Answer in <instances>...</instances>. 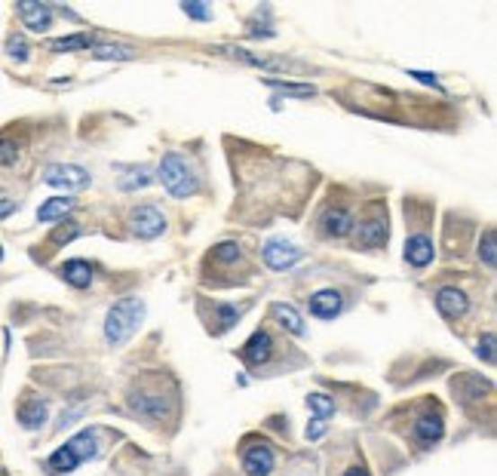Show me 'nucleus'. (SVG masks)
<instances>
[{
  "label": "nucleus",
  "mask_w": 497,
  "mask_h": 476,
  "mask_svg": "<svg viewBox=\"0 0 497 476\" xmlns=\"http://www.w3.org/2000/svg\"><path fill=\"white\" fill-rule=\"evenodd\" d=\"M99 452H102L99 430L86 427V430H80V434H74L65 445H58L53 455L47 458V464H43V467H47L53 476H68V473L77 471L80 464L99 458Z\"/></svg>",
  "instance_id": "obj_1"
},
{
  "label": "nucleus",
  "mask_w": 497,
  "mask_h": 476,
  "mask_svg": "<svg viewBox=\"0 0 497 476\" xmlns=\"http://www.w3.org/2000/svg\"><path fill=\"white\" fill-rule=\"evenodd\" d=\"M145 319V301L136 295H126V299L114 301L105 317V341L111 347H123L126 341L138 332Z\"/></svg>",
  "instance_id": "obj_2"
},
{
  "label": "nucleus",
  "mask_w": 497,
  "mask_h": 476,
  "mask_svg": "<svg viewBox=\"0 0 497 476\" xmlns=\"http://www.w3.org/2000/svg\"><path fill=\"white\" fill-rule=\"evenodd\" d=\"M390 240V221H387V206L381 200L366 206V212L353 221V249H381Z\"/></svg>",
  "instance_id": "obj_3"
},
{
  "label": "nucleus",
  "mask_w": 497,
  "mask_h": 476,
  "mask_svg": "<svg viewBox=\"0 0 497 476\" xmlns=\"http://www.w3.org/2000/svg\"><path fill=\"white\" fill-rule=\"evenodd\" d=\"M157 178L163 182V188L169 191V197H175V200H188V197H194V194H197V188H200L197 173L188 166V160L178 157V154H173V151L163 154Z\"/></svg>",
  "instance_id": "obj_4"
},
{
  "label": "nucleus",
  "mask_w": 497,
  "mask_h": 476,
  "mask_svg": "<svg viewBox=\"0 0 497 476\" xmlns=\"http://www.w3.org/2000/svg\"><path fill=\"white\" fill-rule=\"evenodd\" d=\"M126 406H129V412L136 418H142L147 424H160L173 415V400L160 388H132L126 393Z\"/></svg>",
  "instance_id": "obj_5"
},
{
  "label": "nucleus",
  "mask_w": 497,
  "mask_h": 476,
  "mask_svg": "<svg viewBox=\"0 0 497 476\" xmlns=\"http://www.w3.org/2000/svg\"><path fill=\"white\" fill-rule=\"evenodd\" d=\"M442 436H445V412L439 403L427 400L412 421V443L418 445L421 452H430L442 443Z\"/></svg>",
  "instance_id": "obj_6"
},
{
  "label": "nucleus",
  "mask_w": 497,
  "mask_h": 476,
  "mask_svg": "<svg viewBox=\"0 0 497 476\" xmlns=\"http://www.w3.org/2000/svg\"><path fill=\"white\" fill-rule=\"evenodd\" d=\"M240 467L246 476H273V471H277V449L262 436H246L240 443Z\"/></svg>",
  "instance_id": "obj_7"
},
{
  "label": "nucleus",
  "mask_w": 497,
  "mask_h": 476,
  "mask_svg": "<svg viewBox=\"0 0 497 476\" xmlns=\"http://www.w3.org/2000/svg\"><path fill=\"white\" fill-rule=\"evenodd\" d=\"M200 308H209V314L206 317V329L212 332V336H225V332H231L236 323H240V317L249 310V301L246 304H225V301H200Z\"/></svg>",
  "instance_id": "obj_8"
},
{
  "label": "nucleus",
  "mask_w": 497,
  "mask_h": 476,
  "mask_svg": "<svg viewBox=\"0 0 497 476\" xmlns=\"http://www.w3.org/2000/svg\"><path fill=\"white\" fill-rule=\"evenodd\" d=\"M43 184H49L56 191H84L89 184V173L77 163H53L43 173Z\"/></svg>",
  "instance_id": "obj_9"
},
{
  "label": "nucleus",
  "mask_w": 497,
  "mask_h": 476,
  "mask_svg": "<svg viewBox=\"0 0 497 476\" xmlns=\"http://www.w3.org/2000/svg\"><path fill=\"white\" fill-rule=\"evenodd\" d=\"M273 351H277V341H273L271 329L262 326V329L252 332L246 345L240 347V360L246 363L249 369H262L273 360Z\"/></svg>",
  "instance_id": "obj_10"
},
{
  "label": "nucleus",
  "mask_w": 497,
  "mask_h": 476,
  "mask_svg": "<svg viewBox=\"0 0 497 476\" xmlns=\"http://www.w3.org/2000/svg\"><path fill=\"white\" fill-rule=\"evenodd\" d=\"M129 230L138 240H157L163 230H166V215L157 206H136L129 212Z\"/></svg>",
  "instance_id": "obj_11"
},
{
  "label": "nucleus",
  "mask_w": 497,
  "mask_h": 476,
  "mask_svg": "<svg viewBox=\"0 0 497 476\" xmlns=\"http://www.w3.org/2000/svg\"><path fill=\"white\" fill-rule=\"evenodd\" d=\"M451 391H455V400L461 406L482 403V400L494 393L492 382H485L482 375H473V372H461V375L451 378Z\"/></svg>",
  "instance_id": "obj_12"
},
{
  "label": "nucleus",
  "mask_w": 497,
  "mask_h": 476,
  "mask_svg": "<svg viewBox=\"0 0 497 476\" xmlns=\"http://www.w3.org/2000/svg\"><path fill=\"white\" fill-rule=\"evenodd\" d=\"M353 221L356 215L347 206H325V212L320 215V234L329 237V240H344V237L353 234Z\"/></svg>",
  "instance_id": "obj_13"
},
{
  "label": "nucleus",
  "mask_w": 497,
  "mask_h": 476,
  "mask_svg": "<svg viewBox=\"0 0 497 476\" xmlns=\"http://www.w3.org/2000/svg\"><path fill=\"white\" fill-rule=\"evenodd\" d=\"M403 258H405V265L414 267V271H424V267H430L433 265V258H436L433 237H430L427 230H414V234H409L405 249H403Z\"/></svg>",
  "instance_id": "obj_14"
},
{
  "label": "nucleus",
  "mask_w": 497,
  "mask_h": 476,
  "mask_svg": "<svg viewBox=\"0 0 497 476\" xmlns=\"http://www.w3.org/2000/svg\"><path fill=\"white\" fill-rule=\"evenodd\" d=\"M262 258L271 271H292V267L304 258V252L288 240H267L262 249Z\"/></svg>",
  "instance_id": "obj_15"
},
{
  "label": "nucleus",
  "mask_w": 497,
  "mask_h": 476,
  "mask_svg": "<svg viewBox=\"0 0 497 476\" xmlns=\"http://www.w3.org/2000/svg\"><path fill=\"white\" fill-rule=\"evenodd\" d=\"M16 13H19L22 25L31 34H47L49 28H53V6L49 4H40V0H19Z\"/></svg>",
  "instance_id": "obj_16"
},
{
  "label": "nucleus",
  "mask_w": 497,
  "mask_h": 476,
  "mask_svg": "<svg viewBox=\"0 0 497 476\" xmlns=\"http://www.w3.org/2000/svg\"><path fill=\"white\" fill-rule=\"evenodd\" d=\"M433 301H436V310H439L445 319H461V317H466V310H470V295L457 286L436 289Z\"/></svg>",
  "instance_id": "obj_17"
},
{
  "label": "nucleus",
  "mask_w": 497,
  "mask_h": 476,
  "mask_svg": "<svg viewBox=\"0 0 497 476\" xmlns=\"http://www.w3.org/2000/svg\"><path fill=\"white\" fill-rule=\"evenodd\" d=\"M16 421H19V427L22 430H40V427H47V421H49V403L47 400H40V397H22V403L16 409Z\"/></svg>",
  "instance_id": "obj_18"
},
{
  "label": "nucleus",
  "mask_w": 497,
  "mask_h": 476,
  "mask_svg": "<svg viewBox=\"0 0 497 476\" xmlns=\"http://www.w3.org/2000/svg\"><path fill=\"white\" fill-rule=\"evenodd\" d=\"M307 308H310V317L316 319H335L344 310V295L338 289H320V292L310 295Z\"/></svg>",
  "instance_id": "obj_19"
},
{
  "label": "nucleus",
  "mask_w": 497,
  "mask_h": 476,
  "mask_svg": "<svg viewBox=\"0 0 497 476\" xmlns=\"http://www.w3.org/2000/svg\"><path fill=\"white\" fill-rule=\"evenodd\" d=\"M58 277L68 283L71 289H89L93 286V265L86 262V258H68V262L58 265Z\"/></svg>",
  "instance_id": "obj_20"
},
{
  "label": "nucleus",
  "mask_w": 497,
  "mask_h": 476,
  "mask_svg": "<svg viewBox=\"0 0 497 476\" xmlns=\"http://www.w3.org/2000/svg\"><path fill=\"white\" fill-rule=\"evenodd\" d=\"M74 206H77L74 197H47L37 206V221H40V225H58V221H65V215H68Z\"/></svg>",
  "instance_id": "obj_21"
},
{
  "label": "nucleus",
  "mask_w": 497,
  "mask_h": 476,
  "mask_svg": "<svg viewBox=\"0 0 497 476\" xmlns=\"http://www.w3.org/2000/svg\"><path fill=\"white\" fill-rule=\"evenodd\" d=\"M271 317L277 319L280 326L288 332V336H298V338H304L307 336V329H304V319H301V314L298 310L292 308V304H271Z\"/></svg>",
  "instance_id": "obj_22"
},
{
  "label": "nucleus",
  "mask_w": 497,
  "mask_h": 476,
  "mask_svg": "<svg viewBox=\"0 0 497 476\" xmlns=\"http://www.w3.org/2000/svg\"><path fill=\"white\" fill-rule=\"evenodd\" d=\"M95 47V37L80 31V34H68V37H56V40L47 43L49 53H80V49H93Z\"/></svg>",
  "instance_id": "obj_23"
},
{
  "label": "nucleus",
  "mask_w": 497,
  "mask_h": 476,
  "mask_svg": "<svg viewBox=\"0 0 497 476\" xmlns=\"http://www.w3.org/2000/svg\"><path fill=\"white\" fill-rule=\"evenodd\" d=\"M304 403H307V409L314 412V418H320V421L335 418V412H338V403L323 391H310L307 397H304Z\"/></svg>",
  "instance_id": "obj_24"
},
{
  "label": "nucleus",
  "mask_w": 497,
  "mask_h": 476,
  "mask_svg": "<svg viewBox=\"0 0 497 476\" xmlns=\"http://www.w3.org/2000/svg\"><path fill=\"white\" fill-rule=\"evenodd\" d=\"M262 84L277 89V93H283V95H292V99H314L316 95L314 84H295V80H277V77H264Z\"/></svg>",
  "instance_id": "obj_25"
},
{
  "label": "nucleus",
  "mask_w": 497,
  "mask_h": 476,
  "mask_svg": "<svg viewBox=\"0 0 497 476\" xmlns=\"http://www.w3.org/2000/svg\"><path fill=\"white\" fill-rule=\"evenodd\" d=\"M80 230H84V228H80V225H77V221H74V219H65V221H58L53 234L47 237V249L68 247L71 240H77V237H80Z\"/></svg>",
  "instance_id": "obj_26"
},
{
  "label": "nucleus",
  "mask_w": 497,
  "mask_h": 476,
  "mask_svg": "<svg viewBox=\"0 0 497 476\" xmlns=\"http://www.w3.org/2000/svg\"><path fill=\"white\" fill-rule=\"evenodd\" d=\"M93 58H102V62H126V58H136V49L126 47V43H95Z\"/></svg>",
  "instance_id": "obj_27"
},
{
  "label": "nucleus",
  "mask_w": 497,
  "mask_h": 476,
  "mask_svg": "<svg viewBox=\"0 0 497 476\" xmlns=\"http://www.w3.org/2000/svg\"><path fill=\"white\" fill-rule=\"evenodd\" d=\"M476 256H479V262L488 267V271H494V265H497V234H494V228L482 230V237L476 243Z\"/></svg>",
  "instance_id": "obj_28"
},
{
  "label": "nucleus",
  "mask_w": 497,
  "mask_h": 476,
  "mask_svg": "<svg viewBox=\"0 0 497 476\" xmlns=\"http://www.w3.org/2000/svg\"><path fill=\"white\" fill-rule=\"evenodd\" d=\"M154 182V173L151 166H132L129 173L120 175V191H138V188H147V184Z\"/></svg>",
  "instance_id": "obj_29"
},
{
  "label": "nucleus",
  "mask_w": 497,
  "mask_h": 476,
  "mask_svg": "<svg viewBox=\"0 0 497 476\" xmlns=\"http://www.w3.org/2000/svg\"><path fill=\"white\" fill-rule=\"evenodd\" d=\"M6 56H10L16 65H25L28 58H31V43H28V37L25 34L6 37Z\"/></svg>",
  "instance_id": "obj_30"
},
{
  "label": "nucleus",
  "mask_w": 497,
  "mask_h": 476,
  "mask_svg": "<svg viewBox=\"0 0 497 476\" xmlns=\"http://www.w3.org/2000/svg\"><path fill=\"white\" fill-rule=\"evenodd\" d=\"M19 157H22V141L4 132V136H0V166H4V169L16 166Z\"/></svg>",
  "instance_id": "obj_31"
},
{
  "label": "nucleus",
  "mask_w": 497,
  "mask_h": 476,
  "mask_svg": "<svg viewBox=\"0 0 497 476\" xmlns=\"http://www.w3.org/2000/svg\"><path fill=\"white\" fill-rule=\"evenodd\" d=\"M476 356H479V360H485L488 366H494V332H485V336L479 338Z\"/></svg>",
  "instance_id": "obj_32"
},
{
  "label": "nucleus",
  "mask_w": 497,
  "mask_h": 476,
  "mask_svg": "<svg viewBox=\"0 0 497 476\" xmlns=\"http://www.w3.org/2000/svg\"><path fill=\"white\" fill-rule=\"evenodd\" d=\"M182 13H184V16H191V19H197V22H209V19H212V10H209V6L194 4V0H184V4H182Z\"/></svg>",
  "instance_id": "obj_33"
},
{
  "label": "nucleus",
  "mask_w": 497,
  "mask_h": 476,
  "mask_svg": "<svg viewBox=\"0 0 497 476\" xmlns=\"http://www.w3.org/2000/svg\"><path fill=\"white\" fill-rule=\"evenodd\" d=\"M409 77H414V80H418V84H424V86H433L436 89V93H445V89H442V84H439V80H436V74H430V71H409Z\"/></svg>",
  "instance_id": "obj_34"
},
{
  "label": "nucleus",
  "mask_w": 497,
  "mask_h": 476,
  "mask_svg": "<svg viewBox=\"0 0 497 476\" xmlns=\"http://www.w3.org/2000/svg\"><path fill=\"white\" fill-rule=\"evenodd\" d=\"M323 434H325V421H320V418L307 421V430H304V436H307V443L323 440Z\"/></svg>",
  "instance_id": "obj_35"
},
{
  "label": "nucleus",
  "mask_w": 497,
  "mask_h": 476,
  "mask_svg": "<svg viewBox=\"0 0 497 476\" xmlns=\"http://www.w3.org/2000/svg\"><path fill=\"white\" fill-rule=\"evenodd\" d=\"M341 476H372V471H368L362 461H353V464H347V471L341 473Z\"/></svg>",
  "instance_id": "obj_36"
},
{
  "label": "nucleus",
  "mask_w": 497,
  "mask_h": 476,
  "mask_svg": "<svg viewBox=\"0 0 497 476\" xmlns=\"http://www.w3.org/2000/svg\"><path fill=\"white\" fill-rule=\"evenodd\" d=\"M19 210V203H16V200H0V221H6V219H10V215L13 212H16Z\"/></svg>",
  "instance_id": "obj_37"
},
{
  "label": "nucleus",
  "mask_w": 497,
  "mask_h": 476,
  "mask_svg": "<svg viewBox=\"0 0 497 476\" xmlns=\"http://www.w3.org/2000/svg\"><path fill=\"white\" fill-rule=\"evenodd\" d=\"M0 262H4V249H0Z\"/></svg>",
  "instance_id": "obj_38"
},
{
  "label": "nucleus",
  "mask_w": 497,
  "mask_h": 476,
  "mask_svg": "<svg viewBox=\"0 0 497 476\" xmlns=\"http://www.w3.org/2000/svg\"><path fill=\"white\" fill-rule=\"evenodd\" d=\"M0 476H10V473H6V471H0Z\"/></svg>",
  "instance_id": "obj_39"
},
{
  "label": "nucleus",
  "mask_w": 497,
  "mask_h": 476,
  "mask_svg": "<svg viewBox=\"0 0 497 476\" xmlns=\"http://www.w3.org/2000/svg\"><path fill=\"white\" fill-rule=\"evenodd\" d=\"M304 476H314V473H304Z\"/></svg>",
  "instance_id": "obj_40"
}]
</instances>
